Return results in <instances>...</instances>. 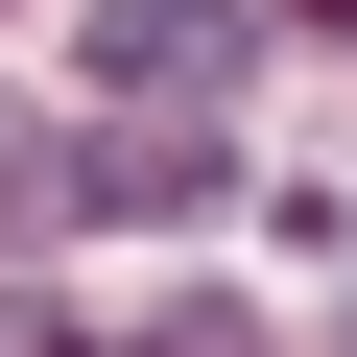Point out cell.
<instances>
[{
  "mask_svg": "<svg viewBox=\"0 0 357 357\" xmlns=\"http://www.w3.org/2000/svg\"><path fill=\"white\" fill-rule=\"evenodd\" d=\"M310 24H357V0H310Z\"/></svg>",
  "mask_w": 357,
  "mask_h": 357,
  "instance_id": "cell-5",
  "label": "cell"
},
{
  "mask_svg": "<svg viewBox=\"0 0 357 357\" xmlns=\"http://www.w3.org/2000/svg\"><path fill=\"white\" fill-rule=\"evenodd\" d=\"M238 0H96V96H238Z\"/></svg>",
  "mask_w": 357,
  "mask_h": 357,
  "instance_id": "cell-2",
  "label": "cell"
},
{
  "mask_svg": "<svg viewBox=\"0 0 357 357\" xmlns=\"http://www.w3.org/2000/svg\"><path fill=\"white\" fill-rule=\"evenodd\" d=\"M119 357H262V333H238V310H167V333H119Z\"/></svg>",
  "mask_w": 357,
  "mask_h": 357,
  "instance_id": "cell-3",
  "label": "cell"
},
{
  "mask_svg": "<svg viewBox=\"0 0 357 357\" xmlns=\"http://www.w3.org/2000/svg\"><path fill=\"white\" fill-rule=\"evenodd\" d=\"M0 357H72V333H48V310H0Z\"/></svg>",
  "mask_w": 357,
  "mask_h": 357,
  "instance_id": "cell-4",
  "label": "cell"
},
{
  "mask_svg": "<svg viewBox=\"0 0 357 357\" xmlns=\"http://www.w3.org/2000/svg\"><path fill=\"white\" fill-rule=\"evenodd\" d=\"M215 167H238V143H215L191 96H119V119L72 143V215H215Z\"/></svg>",
  "mask_w": 357,
  "mask_h": 357,
  "instance_id": "cell-1",
  "label": "cell"
}]
</instances>
